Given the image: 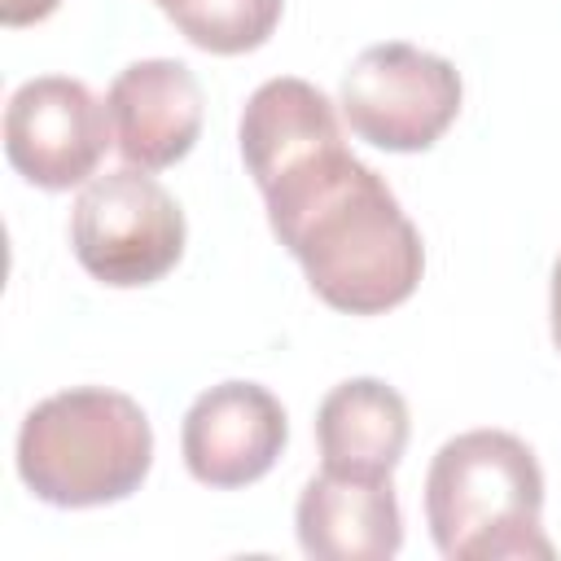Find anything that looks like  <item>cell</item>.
<instances>
[{"label":"cell","mask_w":561,"mask_h":561,"mask_svg":"<svg viewBox=\"0 0 561 561\" xmlns=\"http://www.w3.org/2000/svg\"><path fill=\"white\" fill-rule=\"evenodd\" d=\"M241 158L267 224L302 263L320 302L346 316H381L412 298L425 245L390 184L364 167L333 101L294 75L259 83L241 110Z\"/></svg>","instance_id":"obj_1"},{"label":"cell","mask_w":561,"mask_h":561,"mask_svg":"<svg viewBox=\"0 0 561 561\" xmlns=\"http://www.w3.org/2000/svg\"><path fill=\"white\" fill-rule=\"evenodd\" d=\"M430 539L447 561H548L543 469L508 430L447 438L425 473Z\"/></svg>","instance_id":"obj_2"},{"label":"cell","mask_w":561,"mask_h":561,"mask_svg":"<svg viewBox=\"0 0 561 561\" xmlns=\"http://www.w3.org/2000/svg\"><path fill=\"white\" fill-rule=\"evenodd\" d=\"M153 430L145 408L110 386H70L39 399L18 430V478L57 508L118 504L149 478Z\"/></svg>","instance_id":"obj_3"},{"label":"cell","mask_w":561,"mask_h":561,"mask_svg":"<svg viewBox=\"0 0 561 561\" xmlns=\"http://www.w3.org/2000/svg\"><path fill=\"white\" fill-rule=\"evenodd\" d=\"M70 250L110 289L153 285L184 254V210L140 167L92 175L70 210Z\"/></svg>","instance_id":"obj_4"},{"label":"cell","mask_w":561,"mask_h":561,"mask_svg":"<svg viewBox=\"0 0 561 561\" xmlns=\"http://www.w3.org/2000/svg\"><path fill=\"white\" fill-rule=\"evenodd\" d=\"M460 96L465 83L447 57L386 39L351 61L337 105L359 140L386 153H421L456 123Z\"/></svg>","instance_id":"obj_5"},{"label":"cell","mask_w":561,"mask_h":561,"mask_svg":"<svg viewBox=\"0 0 561 561\" xmlns=\"http://www.w3.org/2000/svg\"><path fill=\"white\" fill-rule=\"evenodd\" d=\"M114 140L105 101L83 79L39 75L26 79L4 105V153L9 167L35 188L61 193L83 184Z\"/></svg>","instance_id":"obj_6"},{"label":"cell","mask_w":561,"mask_h":561,"mask_svg":"<svg viewBox=\"0 0 561 561\" xmlns=\"http://www.w3.org/2000/svg\"><path fill=\"white\" fill-rule=\"evenodd\" d=\"M289 421L259 381H219L202 390L180 425V451L202 486L232 491L259 482L285 451Z\"/></svg>","instance_id":"obj_7"},{"label":"cell","mask_w":561,"mask_h":561,"mask_svg":"<svg viewBox=\"0 0 561 561\" xmlns=\"http://www.w3.org/2000/svg\"><path fill=\"white\" fill-rule=\"evenodd\" d=\"M114 149L127 167H175L202 136V83L175 57H145L114 75L110 96Z\"/></svg>","instance_id":"obj_8"},{"label":"cell","mask_w":561,"mask_h":561,"mask_svg":"<svg viewBox=\"0 0 561 561\" xmlns=\"http://www.w3.org/2000/svg\"><path fill=\"white\" fill-rule=\"evenodd\" d=\"M298 548L316 561H390L403 548V517L390 478L320 469L294 504Z\"/></svg>","instance_id":"obj_9"},{"label":"cell","mask_w":561,"mask_h":561,"mask_svg":"<svg viewBox=\"0 0 561 561\" xmlns=\"http://www.w3.org/2000/svg\"><path fill=\"white\" fill-rule=\"evenodd\" d=\"M408 434H412L408 403L381 377L337 381L316 412L320 465L333 473L390 478L394 465L403 460Z\"/></svg>","instance_id":"obj_10"},{"label":"cell","mask_w":561,"mask_h":561,"mask_svg":"<svg viewBox=\"0 0 561 561\" xmlns=\"http://www.w3.org/2000/svg\"><path fill=\"white\" fill-rule=\"evenodd\" d=\"M175 31L215 57L263 48L285 13V0H153Z\"/></svg>","instance_id":"obj_11"},{"label":"cell","mask_w":561,"mask_h":561,"mask_svg":"<svg viewBox=\"0 0 561 561\" xmlns=\"http://www.w3.org/2000/svg\"><path fill=\"white\" fill-rule=\"evenodd\" d=\"M61 0H0V18L4 26H31V22H44L48 13H57Z\"/></svg>","instance_id":"obj_12"},{"label":"cell","mask_w":561,"mask_h":561,"mask_svg":"<svg viewBox=\"0 0 561 561\" xmlns=\"http://www.w3.org/2000/svg\"><path fill=\"white\" fill-rule=\"evenodd\" d=\"M552 342L561 351V254H557V267H552Z\"/></svg>","instance_id":"obj_13"}]
</instances>
